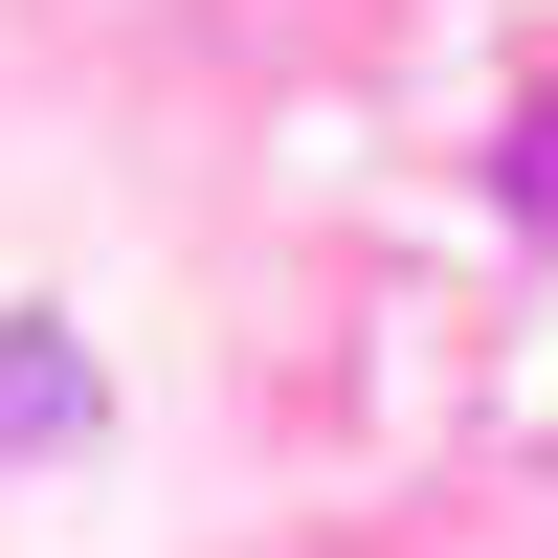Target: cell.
<instances>
[{
    "label": "cell",
    "mask_w": 558,
    "mask_h": 558,
    "mask_svg": "<svg viewBox=\"0 0 558 558\" xmlns=\"http://www.w3.org/2000/svg\"><path fill=\"white\" fill-rule=\"evenodd\" d=\"M89 425V357L68 336H0V447H68Z\"/></svg>",
    "instance_id": "6da1fadb"
},
{
    "label": "cell",
    "mask_w": 558,
    "mask_h": 558,
    "mask_svg": "<svg viewBox=\"0 0 558 558\" xmlns=\"http://www.w3.org/2000/svg\"><path fill=\"white\" fill-rule=\"evenodd\" d=\"M514 223H558V68H536V112H514Z\"/></svg>",
    "instance_id": "7a4b0ae2"
}]
</instances>
